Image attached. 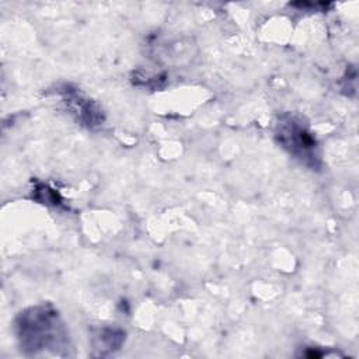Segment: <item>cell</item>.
<instances>
[{
  "label": "cell",
  "mask_w": 359,
  "mask_h": 359,
  "mask_svg": "<svg viewBox=\"0 0 359 359\" xmlns=\"http://www.w3.org/2000/svg\"><path fill=\"white\" fill-rule=\"evenodd\" d=\"M276 137L282 147L309 167L317 168L320 156L317 143L309 128L294 115H282L276 123Z\"/></svg>",
  "instance_id": "obj_2"
},
{
  "label": "cell",
  "mask_w": 359,
  "mask_h": 359,
  "mask_svg": "<svg viewBox=\"0 0 359 359\" xmlns=\"http://www.w3.org/2000/svg\"><path fill=\"white\" fill-rule=\"evenodd\" d=\"M21 346L34 353L41 349L60 348L66 339V332L55 310L45 306L32 307L20 314L17 321Z\"/></svg>",
  "instance_id": "obj_1"
}]
</instances>
